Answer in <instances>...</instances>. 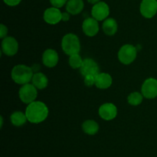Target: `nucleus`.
<instances>
[{
  "label": "nucleus",
  "mask_w": 157,
  "mask_h": 157,
  "mask_svg": "<svg viewBox=\"0 0 157 157\" xmlns=\"http://www.w3.org/2000/svg\"><path fill=\"white\" fill-rule=\"evenodd\" d=\"M82 129L84 133L89 135H94L99 131V125L93 119H87L83 123Z\"/></svg>",
  "instance_id": "19"
},
{
  "label": "nucleus",
  "mask_w": 157,
  "mask_h": 157,
  "mask_svg": "<svg viewBox=\"0 0 157 157\" xmlns=\"http://www.w3.org/2000/svg\"><path fill=\"white\" fill-rule=\"evenodd\" d=\"M71 14L69 12H62V21L63 22H67L69 19H70V16Z\"/></svg>",
  "instance_id": "27"
},
{
  "label": "nucleus",
  "mask_w": 157,
  "mask_h": 157,
  "mask_svg": "<svg viewBox=\"0 0 157 157\" xmlns=\"http://www.w3.org/2000/svg\"><path fill=\"white\" fill-rule=\"evenodd\" d=\"M28 121L33 124H38L47 119L49 109L45 103L41 101H34L28 105L25 109Z\"/></svg>",
  "instance_id": "1"
},
{
  "label": "nucleus",
  "mask_w": 157,
  "mask_h": 157,
  "mask_svg": "<svg viewBox=\"0 0 157 157\" xmlns=\"http://www.w3.org/2000/svg\"><path fill=\"white\" fill-rule=\"evenodd\" d=\"M140 12L146 18H152L157 13V0H143L140 6Z\"/></svg>",
  "instance_id": "8"
},
{
  "label": "nucleus",
  "mask_w": 157,
  "mask_h": 157,
  "mask_svg": "<svg viewBox=\"0 0 157 157\" xmlns=\"http://www.w3.org/2000/svg\"><path fill=\"white\" fill-rule=\"evenodd\" d=\"M43 18L48 24L56 25L62 20V12L58 8H48L44 12Z\"/></svg>",
  "instance_id": "11"
},
{
  "label": "nucleus",
  "mask_w": 157,
  "mask_h": 157,
  "mask_svg": "<svg viewBox=\"0 0 157 157\" xmlns=\"http://www.w3.org/2000/svg\"><path fill=\"white\" fill-rule=\"evenodd\" d=\"M37 88L33 84L27 83L21 86L18 91V96L21 101L25 104H30L32 102L35 101L38 96Z\"/></svg>",
  "instance_id": "5"
},
{
  "label": "nucleus",
  "mask_w": 157,
  "mask_h": 157,
  "mask_svg": "<svg viewBox=\"0 0 157 157\" xmlns=\"http://www.w3.org/2000/svg\"><path fill=\"white\" fill-rule=\"evenodd\" d=\"M10 121L13 126H21L28 121L25 113L21 111H15L10 115Z\"/></svg>",
  "instance_id": "20"
},
{
  "label": "nucleus",
  "mask_w": 157,
  "mask_h": 157,
  "mask_svg": "<svg viewBox=\"0 0 157 157\" xmlns=\"http://www.w3.org/2000/svg\"><path fill=\"white\" fill-rule=\"evenodd\" d=\"M2 124H3V119H2V116H1V127H2Z\"/></svg>",
  "instance_id": "29"
},
{
  "label": "nucleus",
  "mask_w": 157,
  "mask_h": 157,
  "mask_svg": "<svg viewBox=\"0 0 157 157\" xmlns=\"http://www.w3.org/2000/svg\"><path fill=\"white\" fill-rule=\"evenodd\" d=\"M8 33V28L5 26L4 24L0 25V38H5L6 37H7Z\"/></svg>",
  "instance_id": "25"
},
{
  "label": "nucleus",
  "mask_w": 157,
  "mask_h": 157,
  "mask_svg": "<svg viewBox=\"0 0 157 157\" xmlns=\"http://www.w3.org/2000/svg\"><path fill=\"white\" fill-rule=\"evenodd\" d=\"M102 29L107 35H114L118 30L117 22L113 18H106L102 24Z\"/></svg>",
  "instance_id": "16"
},
{
  "label": "nucleus",
  "mask_w": 157,
  "mask_h": 157,
  "mask_svg": "<svg viewBox=\"0 0 157 157\" xmlns=\"http://www.w3.org/2000/svg\"><path fill=\"white\" fill-rule=\"evenodd\" d=\"M98 113L101 119L106 121H110L116 118L117 115V108L113 103H106L100 106Z\"/></svg>",
  "instance_id": "10"
},
{
  "label": "nucleus",
  "mask_w": 157,
  "mask_h": 157,
  "mask_svg": "<svg viewBox=\"0 0 157 157\" xmlns=\"http://www.w3.org/2000/svg\"><path fill=\"white\" fill-rule=\"evenodd\" d=\"M59 56L55 49H46L42 54V62L46 67L54 68L58 65Z\"/></svg>",
  "instance_id": "14"
},
{
  "label": "nucleus",
  "mask_w": 157,
  "mask_h": 157,
  "mask_svg": "<svg viewBox=\"0 0 157 157\" xmlns=\"http://www.w3.org/2000/svg\"><path fill=\"white\" fill-rule=\"evenodd\" d=\"M141 93L144 98L153 99L157 97V79L148 78L144 82L141 86Z\"/></svg>",
  "instance_id": "6"
},
{
  "label": "nucleus",
  "mask_w": 157,
  "mask_h": 157,
  "mask_svg": "<svg viewBox=\"0 0 157 157\" xmlns=\"http://www.w3.org/2000/svg\"><path fill=\"white\" fill-rule=\"evenodd\" d=\"M113 83L112 76L106 72H100L96 75L95 86L100 89H107L111 86Z\"/></svg>",
  "instance_id": "15"
},
{
  "label": "nucleus",
  "mask_w": 157,
  "mask_h": 157,
  "mask_svg": "<svg viewBox=\"0 0 157 157\" xmlns=\"http://www.w3.org/2000/svg\"><path fill=\"white\" fill-rule=\"evenodd\" d=\"M96 75H87L84 76V85L87 87H91L95 86V82H96Z\"/></svg>",
  "instance_id": "23"
},
{
  "label": "nucleus",
  "mask_w": 157,
  "mask_h": 157,
  "mask_svg": "<svg viewBox=\"0 0 157 157\" xmlns=\"http://www.w3.org/2000/svg\"><path fill=\"white\" fill-rule=\"evenodd\" d=\"M1 47L5 55L14 56L18 51V43L14 37L7 36L2 41Z\"/></svg>",
  "instance_id": "9"
},
{
  "label": "nucleus",
  "mask_w": 157,
  "mask_h": 157,
  "mask_svg": "<svg viewBox=\"0 0 157 157\" xmlns=\"http://www.w3.org/2000/svg\"><path fill=\"white\" fill-rule=\"evenodd\" d=\"M61 48L64 53L69 56L79 53L81 51V42L78 35L74 33L64 35L61 40Z\"/></svg>",
  "instance_id": "3"
},
{
  "label": "nucleus",
  "mask_w": 157,
  "mask_h": 157,
  "mask_svg": "<svg viewBox=\"0 0 157 157\" xmlns=\"http://www.w3.org/2000/svg\"><path fill=\"white\" fill-rule=\"evenodd\" d=\"M100 69L98 64L94 59L90 58H86L83 60L81 67L80 68V72L81 75L85 76L87 75H98Z\"/></svg>",
  "instance_id": "12"
},
{
  "label": "nucleus",
  "mask_w": 157,
  "mask_h": 157,
  "mask_svg": "<svg viewBox=\"0 0 157 157\" xmlns=\"http://www.w3.org/2000/svg\"><path fill=\"white\" fill-rule=\"evenodd\" d=\"M32 83L38 89H44L48 85V79L42 72H36L32 77Z\"/></svg>",
  "instance_id": "18"
},
{
  "label": "nucleus",
  "mask_w": 157,
  "mask_h": 157,
  "mask_svg": "<svg viewBox=\"0 0 157 157\" xmlns=\"http://www.w3.org/2000/svg\"><path fill=\"white\" fill-rule=\"evenodd\" d=\"M83 60L84 59H82V58H81V56L79 54H75V55H72L71 56H69L68 62L72 69H80L81 67Z\"/></svg>",
  "instance_id": "22"
},
{
  "label": "nucleus",
  "mask_w": 157,
  "mask_h": 157,
  "mask_svg": "<svg viewBox=\"0 0 157 157\" xmlns=\"http://www.w3.org/2000/svg\"><path fill=\"white\" fill-rule=\"evenodd\" d=\"M136 55V48L131 44H126L120 49L118 52V59L122 64L130 65L135 61Z\"/></svg>",
  "instance_id": "4"
},
{
  "label": "nucleus",
  "mask_w": 157,
  "mask_h": 157,
  "mask_svg": "<svg viewBox=\"0 0 157 157\" xmlns=\"http://www.w3.org/2000/svg\"><path fill=\"white\" fill-rule=\"evenodd\" d=\"M82 30L88 37H94L99 32L98 21L93 17L87 18L84 20L82 24Z\"/></svg>",
  "instance_id": "13"
},
{
  "label": "nucleus",
  "mask_w": 157,
  "mask_h": 157,
  "mask_svg": "<svg viewBox=\"0 0 157 157\" xmlns=\"http://www.w3.org/2000/svg\"><path fill=\"white\" fill-rule=\"evenodd\" d=\"M3 1L9 6H16L21 2V0H3Z\"/></svg>",
  "instance_id": "26"
},
{
  "label": "nucleus",
  "mask_w": 157,
  "mask_h": 157,
  "mask_svg": "<svg viewBox=\"0 0 157 157\" xmlns=\"http://www.w3.org/2000/svg\"><path fill=\"white\" fill-rule=\"evenodd\" d=\"M144 95L141 92H131L130 95L127 96V102L130 105L133 106H139L141 104L144 100Z\"/></svg>",
  "instance_id": "21"
},
{
  "label": "nucleus",
  "mask_w": 157,
  "mask_h": 157,
  "mask_svg": "<svg viewBox=\"0 0 157 157\" xmlns=\"http://www.w3.org/2000/svg\"><path fill=\"white\" fill-rule=\"evenodd\" d=\"M34 73L32 68L26 65L18 64L14 66L11 72L12 79L18 85H25L32 81Z\"/></svg>",
  "instance_id": "2"
},
{
  "label": "nucleus",
  "mask_w": 157,
  "mask_h": 157,
  "mask_svg": "<svg viewBox=\"0 0 157 157\" xmlns=\"http://www.w3.org/2000/svg\"><path fill=\"white\" fill-rule=\"evenodd\" d=\"M91 15L94 18L99 21H104L110 15V8L104 2H99L94 5L91 9Z\"/></svg>",
  "instance_id": "7"
},
{
  "label": "nucleus",
  "mask_w": 157,
  "mask_h": 157,
  "mask_svg": "<svg viewBox=\"0 0 157 157\" xmlns=\"http://www.w3.org/2000/svg\"><path fill=\"white\" fill-rule=\"evenodd\" d=\"M67 1L68 0H50V2L53 7L59 9V8L63 7L64 5L67 4Z\"/></svg>",
  "instance_id": "24"
},
{
  "label": "nucleus",
  "mask_w": 157,
  "mask_h": 157,
  "mask_svg": "<svg viewBox=\"0 0 157 157\" xmlns=\"http://www.w3.org/2000/svg\"><path fill=\"white\" fill-rule=\"evenodd\" d=\"M84 4L83 0H68L66 4V10L71 15H76L82 12Z\"/></svg>",
  "instance_id": "17"
},
{
  "label": "nucleus",
  "mask_w": 157,
  "mask_h": 157,
  "mask_svg": "<svg viewBox=\"0 0 157 157\" xmlns=\"http://www.w3.org/2000/svg\"><path fill=\"white\" fill-rule=\"evenodd\" d=\"M100 1H101V0H87V2H88L89 3H90V4H93V5H95L96 3L99 2Z\"/></svg>",
  "instance_id": "28"
}]
</instances>
